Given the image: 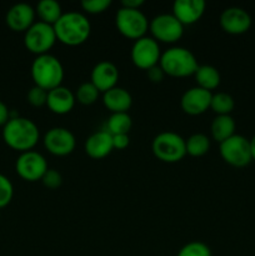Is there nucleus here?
<instances>
[{
	"label": "nucleus",
	"instance_id": "13",
	"mask_svg": "<svg viewBox=\"0 0 255 256\" xmlns=\"http://www.w3.org/2000/svg\"><path fill=\"white\" fill-rule=\"evenodd\" d=\"M220 26L225 32L232 35H242L252 26V16L240 6H229L220 14Z\"/></svg>",
	"mask_w": 255,
	"mask_h": 256
},
{
	"label": "nucleus",
	"instance_id": "28",
	"mask_svg": "<svg viewBox=\"0 0 255 256\" xmlns=\"http://www.w3.org/2000/svg\"><path fill=\"white\" fill-rule=\"evenodd\" d=\"M176 256H212V250L202 242H190L179 250Z\"/></svg>",
	"mask_w": 255,
	"mask_h": 256
},
{
	"label": "nucleus",
	"instance_id": "32",
	"mask_svg": "<svg viewBox=\"0 0 255 256\" xmlns=\"http://www.w3.org/2000/svg\"><path fill=\"white\" fill-rule=\"evenodd\" d=\"M42 182L48 189H58L62 184V176L58 170L48 169L42 178Z\"/></svg>",
	"mask_w": 255,
	"mask_h": 256
},
{
	"label": "nucleus",
	"instance_id": "27",
	"mask_svg": "<svg viewBox=\"0 0 255 256\" xmlns=\"http://www.w3.org/2000/svg\"><path fill=\"white\" fill-rule=\"evenodd\" d=\"M99 95L100 92L92 82H85L78 88L76 92H75V99L82 105H92L96 102Z\"/></svg>",
	"mask_w": 255,
	"mask_h": 256
},
{
	"label": "nucleus",
	"instance_id": "16",
	"mask_svg": "<svg viewBox=\"0 0 255 256\" xmlns=\"http://www.w3.org/2000/svg\"><path fill=\"white\" fill-rule=\"evenodd\" d=\"M118 80H119V69L114 62L108 60H102L95 64L90 74V82L98 88L100 92H105L116 86Z\"/></svg>",
	"mask_w": 255,
	"mask_h": 256
},
{
	"label": "nucleus",
	"instance_id": "22",
	"mask_svg": "<svg viewBox=\"0 0 255 256\" xmlns=\"http://www.w3.org/2000/svg\"><path fill=\"white\" fill-rule=\"evenodd\" d=\"M194 78L196 82V86L208 90V92H212L214 89H216L222 82L219 70L212 65H199Z\"/></svg>",
	"mask_w": 255,
	"mask_h": 256
},
{
	"label": "nucleus",
	"instance_id": "8",
	"mask_svg": "<svg viewBox=\"0 0 255 256\" xmlns=\"http://www.w3.org/2000/svg\"><path fill=\"white\" fill-rule=\"evenodd\" d=\"M58 42L55 30L52 25L45 22H35L26 32H24V45L30 52L36 56L49 54V50Z\"/></svg>",
	"mask_w": 255,
	"mask_h": 256
},
{
	"label": "nucleus",
	"instance_id": "20",
	"mask_svg": "<svg viewBox=\"0 0 255 256\" xmlns=\"http://www.w3.org/2000/svg\"><path fill=\"white\" fill-rule=\"evenodd\" d=\"M102 104L108 110H110L112 114H114V112H128V110L132 108V98L126 89L115 86L108 92H102Z\"/></svg>",
	"mask_w": 255,
	"mask_h": 256
},
{
	"label": "nucleus",
	"instance_id": "11",
	"mask_svg": "<svg viewBox=\"0 0 255 256\" xmlns=\"http://www.w3.org/2000/svg\"><path fill=\"white\" fill-rule=\"evenodd\" d=\"M48 169L49 168H48V162L44 155L35 150L20 152L15 162V170H16L18 175L25 182H34L42 180Z\"/></svg>",
	"mask_w": 255,
	"mask_h": 256
},
{
	"label": "nucleus",
	"instance_id": "25",
	"mask_svg": "<svg viewBox=\"0 0 255 256\" xmlns=\"http://www.w3.org/2000/svg\"><path fill=\"white\" fill-rule=\"evenodd\" d=\"M185 146H186V154L190 156H204L210 149V139L202 132H196L185 139Z\"/></svg>",
	"mask_w": 255,
	"mask_h": 256
},
{
	"label": "nucleus",
	"instance_id": "2",
	"mask_svg": "<svg viewBox=\"0 0 255 256\" xmlns=\"http://www.w3.org/2000/svg\"><path fill=\"white\" fill-rule=\"evenodd\" d=\"M58 42L68 46H78L89 39L92 32V24L82 12H62L60 19L54 25Z\"/></svg>",
	"mask_w": 255,
	"mask_h": 256
},
{
	"label": "nucleus",
	"instance_id": "9",
	"mask_svg": "<svg viewBox=\"0 0 255 256\" xmlns=\"http://www.w3.org/2000/svg\"><path fill=\"white\" fill-rule=\"evenodd\" d=\"M149 30L158 42L174 44L182 39L184 34V25L172 14H159L149 22Z\"/></svg>",
	"mask_w": 255,
	"mask_h": 256
},
{
	"label": "nucleus",
	"instance_id": "35",
	"mask_svg": "<svg viewBox=\"0 0 255 256\" xmlns=\"http://www.w3.org/2000/svg\"><path fill=\"white\" fill-rule=\"evenodd\" d=\"M10 119V110L8 109L6 104L0 100V126H4Z\"/></svg>",
	"mask_w": 255,
	"mask_h": 256
},
{
	"label": "nucleus",
	"instance_id": "10",
	"mask_svg": "<svg viewBox=\"0 0 255 256\" xmlns=\"http://www.w3.org/2000/svg\"><path fill=\"white\" fill-rule=\"evenodd\" d=\"M132 64L142 70H148L150 68L159 65L162 50L160 45L154 38L142 36L135 40L130 52Z\"/></svg>",
	"mask_w": 255,
	"mask_h": 256
},
{
	"label": "nucleus",
	"instance_id": "7",
	"mask_svg": "<svg viewBox=\"0 0 255 256\" xmlns=\"http://www.w3.org/2000/svg\"><path fill=\"white\" fill-rule=\"evenodd\" d=\"M219 152L222 160L232 166L244 168L252 162L250 140L242 135L234 134L220 142Z\"/></svg>",
	"mask_w": 255,
	"mask_h": 256
},
{
	"label": "nucleus",
	"instance_id": "30",
	"mask_svg": "<svg viewBox=\"0 0 255 256\" xmlns=\"http://www.w3.org/2000/svg\"><path fill=\"white\" fill-rule=\"evenodd\" d=\"M82 8L88 14H102L112 5V0H82Z\"/></svg>",
	"mask_w": 255,
	"mask_h": 256
},
{
	"label": "nucleus",
	"instance_id": "23",
	"mask_svg": "<svg viewBox=\"0 0 255 256\" xmlns=\"http://www.w3.org/2000/svg\"><path fill=\"white\" fill-rule=\"evenodd\" d=\"M35 12L40 22L54 25L62 15V5L56 0H40L35 6Z\"/></svg>",
	"mask_w": 255,
	"mask_h": 256
},
{
	"label": "nucleus",
	"instance_id": "31",
	"mask_svg": "<svg viewBox=\"0 0 255 256\" xmlns=\"http://www.w3.org/2000/svg\"><path fill=\"white\" fill-rule=\"evenodd\" d=\"M26 99L30 105H32V106L35 108H40L42 106V105H46L48 92L45 89H42V88L34 85V86L30 88L29 92H28Z\"/></svg>",
	"mask_w": 255,
	"mask_h": 256
},
{
	"label": "nucleus",
	"instance_id": "29",
	"mask_svg": "<svg viewBox=\"0 0 255 256\" xmlns=\"http://www.w3.org/2000/svg\"><path fill=\"white\" fill-rule=\"evenodd\" d=\"M14 196V186L8 176L0 172V209L10 204Z\"/></svg>",
	"mask_w": 255,
	"mask_h": 256
},
{
	"label": "nucleus",
	"instance_id": "5",
	"mask_svg": "<svg viewBox=\"0 0 255 256\" xmlns=\"http://www.w3.org/2000/svg\"><path fill=\"white\" fill-rule=\"evenodd\" d=\"M152 154L164 162H178L186 155L185 139L174 132H162L152 139Z\"/></svg>",
	"mask_w": 255,
	"mask_h": 256
},
{
	"label": "nucleus",
	"instance_id": "4",
	"mask_svg": "<svg viewBox=\"0 0 255 256\" xmlns=\"http://www.w3.org/2000/svg\"><path fill=\"white\" fill-rule=\"evenodd\" d=\"M30 72L34 85L42 88L46 92L60 86L64 80V66L62 62L52 54L39 55L35 58Z\"/></svg>",
	"mask_w": 255,
	"mask_h": 256
},
{
	"label": "nucleus",
	"instance_id": "33",
	"mask_svg": "<svg viewBox=\"0 0 255 256\" xmlns=\"http://www.w3.org/2000/svg\"><path fill=\"white\" fill-rule=\"evenodd\" d=\"M129 144H130L129 134L112 135V146H114V149L124 150L125 148L129 146Z\"/></svg>",
	"mask_w": 255,
	"mask_h": 256
},
{
	"label": "nucleus",
	"instance_id": "37",
	"mask_svg": "<svg viewBox=\"0 0 255 256\" xmlns=\"http://www.w3.org/2000/svg\"><path fill=\"white\" fill-rule=\"evenodd\" d=\"M250 148H252V160H255V135L250 139Z\"/></svg>",
	"mask_w": 255,
	"mask_h": 256
},
{
	"label": "nucleus",
	"instance_id": "15",
	"mask_svg": "<svg viewBox=\"0 0 255 256\" xmlns=\"http://www.w3.org/2000/svg\"><path fill=\"white\" fill-rule=\"evenodd\" d=\"M35 16L36 12L32 5L28 2H16L8 10L5 22L12 32H25L35 22Z\"/></svg>",
	"mask_w": 255,
	"mask_h": 256
},
{
	"label": "nucleus",
	"instance_id": "21",
	"mask_svg": "<svg viewBox=\"0 0 255 256\" xmlns=\"http://www.w3.org/2000/svg\"><path fill=\"white\" fill-rule=\"evenodd\" d=\"M235 129H236V124L232 115H216L212 119V126H210L212 139L219 144L232 136L235 134Z\"/></svg>",
	"mask_w": 255,
	"mask_h": 256
},
{
	"label": "nucleus",
	"instance_id": "24",
	"mask_svg": "<svg viewBox=\"0 0 255 256\" xmlns=\"http://www.w3.org/2000/svg\"><path fill=\"white\" fill-rule=\"evenodd\" d=\"M132 126V120L128 112H114L106 122V132L112 135L129 134Z\"/></svg>",
	"mask_w": 255,
	"mask_h": 256
},
{
	"label": "nucleus",
	"instance_id": "34",
	"mask_svg": "<svg viewBox=\"0 0 255 256\" xmlns=\"http://www.w3.org/2000/svg\"><path fill=\"white\" fill-rule=\"evenodd\" d=\"M146 76L148 79L152 82H160L165 76V72H162V68L159 65H155V66L150 68L146 70Z\"/></svg>",
	"mask_w": 255,
	"mask_h": 256
},
{
	"label": "nucleus",
	"instance_id": "17",
	"mask_svg": "<svg viewBox=\"0 0 255 256\" xmlns=\"http://www.w3.org/2000/svg\"><path fill=\"white\" fill-rule=\"evenodd\" d=\"M205 8L204 0H175L172 14L185 26L199 22L204 15Z\"/></svg>",
	"mask_w": 255,
	"mask_h": 256
},
{
	"label": "nucleus",
	"instance_id": "19",
	"mask_svg": "<svg viewBox=\"0 0 255 256\" xmlns=\"http://www.w3.org/2000/svg\"><path fill=\"white\" fill-rule=\"evenodd\" d=\"M112 135L106 130H100L90 135L84 144V150L92 159H104L112 152Z\"/></svg>",
	"mask_w": 255,
	"mask_h": 256
},
{
	"label": "nucleus",
	"instance_id": "6",
	"mask_svg": "<svg viewBox=\"0 0 255 256\" xmlns=\"http://www.w3.org/2000/svg\"><path fill=\"white\" fill-rule=\"evenodd\" d=\"M115 26L122 36L138 40L149 30V20L140 9L120 6L115 14Z\"/></svg>",
	"mask_w": 255,
	"mask_h": 256
},
{
	"label": "nucleus",
	"instance_id": "12",
	"mask_svg": "<svg viewBox=\"0 0 255 256\" xmlns=\"http://www.w3.org/2000/svg\"><path fill=\"white\" fill-rule=\"evenodd\" d=\"M44 146L55 156H66L72 154L76 145L75 135L66 128L55 126L48 130L44 135Z\"/></svg>",
	"mask_w": 255,
	"mask_h": 256
},
{
	"label": "nucleus",
	"instance_id": "14",
	"mask_svg": "<svg viewBox=\"0 0 255 256\" xmlns=\"http://www.w3.org/2000/svg\"><path fill=\"white\" fill-rule=\"evenodd\" d=\"M212 92L208 90L202 89L199 86H194L188 89L182 94L180 99V106L182 112L188 115H202L210 109V102H212Z\"/></svg>",
	"mask_w": 255,
	"mask_h": 256
},
{
	"label": "nucleus",
	"instance_id": "1",
	"mask_svg": "<svg viewBox=\"0 0 255 256\" xmlns=\"http://www.w3.org/2000/svg\"><path fill=\"white\" fill-rule=\"evenodd\" d=\"M40 138L39 128L32 120L24 116H12L2 126V139L5 144L16 152L32 150Z\"/></svg>",
	"mask_w": 255,
	"mask_h": 256
},
{
	"label": "nucleus",
	"instance_id": "3",
	"mask_svg": "<svg viewBox=\"0 0 255 256\" xmlns=\"http://www.w3.org/2000/svg\"><path fill=\"white\" fill-rule=\"evenodd\" d=\"M159 66L165 75L172 78H186L195 74L198 59L189 49L184 46H172L162 52Z\"/></svg>",
	"mask_w": 255,
	"mask_h": 256
},
{
	"label": "nucleus",
	"instance_id": "26",
	"mask_svg": "<svg viewBox=\"0 0 255 256\" xmlns=\"http://www.w3.org/2000/svg\"><path fill=\"white\" fill-rule=\"evenodd\" d=\"M235 108L234 98L224 92H219L212 94L210 109L216 115H230Z\"/></svg>",
	"mask_w": 255,
	"mask_h": 256
},
{
	"label": "nucleus",
	"instance_id": "36",
	"mask_svg": "<svg viewBox=\"0 0 255 256\" xmlns=\"http://www.w3.org/2000/svg\"><path fill=\"white\" fill-rule=\"evenodd\" d=\"M144 4V0H122V6L129 8V9H140Z\"/></svg>",
	"mask_w": 255,
	"mask_h": 256
},
{
	"label": "nucleus",
	"instance_id": "18",
	"mask_svg": "<svg viewBox=\"0 0 255 256\" xmlns=\"http://www.w3.org/2000/svg\"><path fill=\"white\" fill-rule=\"evenodd\" d=\"M75 102H76L75 94L66 86L60 85V86L48 92L46 106L54 114H68V112H70L72 110Z\"/></svg>",
	"mask_w": 255,
	"mask_h": 256
}]
</instances>
